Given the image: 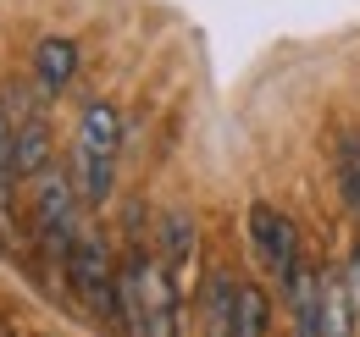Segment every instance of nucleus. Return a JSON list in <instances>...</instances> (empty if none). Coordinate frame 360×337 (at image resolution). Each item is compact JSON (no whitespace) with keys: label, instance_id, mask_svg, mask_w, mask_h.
I'll use <instances>...</instances> for the list:
<instances>
[{"label":"nucleus","instance_id":"f257e3e1","mask_svg":"<svg viewBox=\"0 0 360 337\" xmlns=\"http://www.w3.org/2000/svg\"><path fill=\"white\" fill-rule=\"evenodd\" d=\"M117 293L128 337H183V288L161 265V254L128 249V260L117 265Z\"/></svg>","mask_w":360,"mask_h":337},{"label":"nucleus","instance_id":"f03ea898","mask_svg":"<svg viewBox=\"0 0 360 337\" xmlns=\"http://www.w3.org/2000/svg\"><path fill=\"white\" fill-rule=\"evenodd\" d=\"M61 271H67V288L89 304L94 315H105V321H122V293H117V260L105 249V238L100 232H78L67 249H61Z\"/></svg>","mask_w":360,"mask_h":337},{"label":"nucleus","instance_id":"7ed1b4c3","mask_svg":"<svg viewBox=\"0 0 360 337\" xmlns=\"http://www.w3.org/2000/svg\"><path fill=\"white\" fill-rule=\"evenodd\" d=\"M78 216H84V194L72 188V177L67 171H39L34 177V199H28V221H34V232L56 244V249H67L84 227H78Z\"/></svg>","mask_w":360,"mask_h":337},{"label":"nucleus","instance_id":"20e7f679","mask_svg":"<svg viewBox=\"0 0 360 337\" xmlns=\"http://www.w3.org/2000/svg\"><path fill=\"white\" fill-rule=\"evenodd\" d=\"M244 227H250V249H255V260L266 265V277L277 288H288L294 265L305 260V254H300V227L277 211V205H266V199L250 205V221H244Z\"/></svg>","mask_w":360,"mask_h":337},{"label":"nucleus","instance_id":"39448f33","mask_svg":"<svg viewBox=\"0 0 360 337\" xmlns=\"http://www.w3.org/2000/svg\"><path fill=\"white\" fill-rule=\"evenodd\" d=\"M50 155H56V133H50L45 111L22 117V122H17V133H11V150H6L11 183H34V177L50 166Z\"/></svg>","mask_w":360,"mask_h":337},{"label":"nucleus","instance_id":"423d86ee","mask_svg":"<svg viewBox=\"0 0 360 337\" xmlns=\"http://www.w3.org/2000/svg\"><path fill=\"white\" fill-rule=\"evenodd\" d=\"M194 249H200V227H194V216H188V211H167V216H161V232H155V254H161V265L178 277V288H183V277L194 271Z\"/></svg>","mask_w":360,"mask_h":337},{"label":"nucleus","instance_id":"0eeeda50","mask_svg":"<svg viewBox=\"0 0 360 337\" xmlns=\"http://www.w3.org/2000/svg\"><path fill=\"white\" fill-rule=\"evenodd\" d=\"M78 78V44L50 34V39L34 44V88L39 94H67Z\"/></svg>","mask_w":360,"mask_h":337},{"label":"nucleus","instance_id":"6e6552de","mask_svg":"<svg viewBox=\"0 0 360 337\" xmlns=\"http://www.w3.org/2000/svg\"><path fill=\"white\" fill-rule=\"evenodd\" d=\"M78 150L117 161V150H122V111L111 100H100V94L84 100V111H78Z\"/></svg>","mask_w":360,"mask_h":337},{"label":"nucleus","instance_id":"1a4fd4ad","mask_svg":"<svg viewBox=\"0 0 360 337\" xmlns=\"http://www.w3.org/2000/svg\"><path fill=\"white\" fill-rule=\"evenodd\" d=\"M233 310H238V277L211 271V282L200 293V337H233Z\"/></svg>","mask_w":360,"mask_h":337},{"label":"nucleus","instance_id":"9d476101","mask_svg":"<svg viewBox=\"0 0 360 337\" xmlns=\"http://www.w3.org/2000/svg\"><path fill=\"white\" fill-rule=\"evenodd\" d=\"M67 177H72V188L84 194V205H105V199H111V188H117V161H111V155H89V150H78V144H72Z\"/></svg>","mask_w":360,"mask_h":337},{"label":"nucleus","instance_id":"9b49d317","mask_svg":"<svg viewBox=\"0 0 360 337\" xmlns=\"http://www.w3.org/2000/svg\"><path fill=\"white\" fill-rule=\"evenodd\" d=\"M316 337H355V288L349 277H321V332Z\"/></svg>","mask_w":360,"mask_h":337},{"label":"nucleus","instance_id":"f8f14e48","mask_svg":"<svg viewBox=\"0 0 360 337\" xmlns=\"http://www.w3.org/2000/svg\"><path fill=\"white\" fill-rule=\"evenodd\" d=\"M271 332V298L261 282H238V310H233V337H266Z\"/></svg>","mask_w":360,"mask_h":337},{"label":"nucleus","instance_id":"ddd939ff","mask_svg":"<svg viewBox=\"0 0 360 337\" xmlns=\"http://www.w3.org/2000/svg\"><path fill=\"white\" fill-rule=\"evenodd\" d=\"M333 183H338V199L360 211V133H344L338 150H333Z\"/></svg>","mask_w":360,"mask_h":337},{"label":"nucleus","instance_id":"4468645a","mask_svg":"<svg viewBox=\"0 0 360 337\" xmlns=\"http://www.w3.org/2000/svg\"><path fill=\"white\" fill-rule=\"evenodd\" d=\"M344 277H349V288H360V232H355V249H349V271Z\"/></svg>","mask_w":360,"mask_h":337},{"label":"nucleus","instance_id":"2eb2a0df","mask_svg":"<svg viewBox=\"0 0 360 337\" xmlns=\"http://www.w3.org/2000/svg\"><path fill=\"white\" fill-rule=\"evenodd\" d=\"M11 194V166H6V155H0V199Z\"/></svg>","mask_w":360,"mask_h":337}]
</instances>
